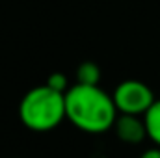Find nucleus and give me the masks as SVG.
<instances>
[{"mask_svg":"<svg viewBox=\"0 0 160 158\" xmlns=\"http://www.w3.org/2000/svg\"><path fill=\"white\" fill-rule=\"evenodd\" d=\"M77 84L82 86H99L101 82V69L93 62H82L77 67Z\"/></svg>","mask_w":160,"mask_h":158,"instance_id":"423d86ee","label":"nucleus"},{"mask_svg":"<svg viewBox=\"0 0 160 158\" xmlns=\"http://www.w3.org/2000/svg\"><path fill=\"white\" fill-rule=\"evenodd\" d=\"M114 132L121 141H125L128 145H136V143H142L143 140H149L145 119L142 116L119 114L114 123Z\"/></svg>","mask_w":160,"mask_h":158,"instance_id":"20e7f679","label":"nucleus"},{"mask_svg":"<svg viewBox=\"0 0 160 158\" xmlns=\"http://www.w3.org/2000/svg\"><path fill=\"white\" fill-rule=\"evenodd\" d=\"M145 119V126H147V136L149 140L160 147V99L155 101V104L149 108V112L143 116Z\"/></svg>","mask_w":160,"mask_h":158,"instance_id":"39448f33","label":"nucleus"},{"mask_svg":"<svg viewBox=\"0 0 160 158\" xmlns=\"http://www.w3.org/2000/svg\"><path fill=\"white\" fill-rule=\"evenodd\" d=\"M67 121L88 134H102L114 128L119 116L114 97L101 86L75 84L65 93Z\"/></svg>","mask_w":160,"mask_h":158,"instance_id":"f257e3e1","label":"nucleus"},{"mask_svg":"<svg viewBox=\"0 0 160 158\" xmlns=\"http://www.w3.org/2000/svg\"><path fill=\"white\" fill-rule=\"evenodd\" d=\"M140 158H160V147H157V145H155L153 149H147V151H143Z\"/></svg>","mask_w":160,"mask_h":158,"instance_id":"6e6552de","label":"nucleus"},{"mask_svg":"<svg viewBox=\"0 0 160 158\" xmlns=\"http://www.w3.org/2000/svg\"><path fill=\"white\" fill-rule=\"evenodd\" d=\"M112 97L119 114L142 116V117L149 112V108L157 101L153 89L140 80H123L116 86Z\"/></svg>","mask_w":160,"mask_h":158,"instance_id":"7ed1b4c3","label":"nucleus"},{"mask_svg":"<svg viewBox=\"0 0 160 158\" xmlns=\"http://www.w3.org/2000/svg\"><path fill=\"white\" fill-rule=\"evenodd\" d=\"M19 119L32 132H48L65 119V93L43 84L24 93L19 102Z\"/></svg>","mask_w":160,"mask_h":158,"instance_id":"f03ea898","label":"nucleus"},{"mask_svg":"<svg viewBox=\"0 0 160 158\" xmlns=\"http://www.w3.org/2000/svg\"><path fill=\"white\" fill-rule=\"evenodd\" d=\"M47 86H50L52 89H56V91H60V93H67V89L71 87L69 86V82H67V77L65 75H62V73H52L47 82H45Z\"/></svg>","mask_w":160,"mask_h":158,"instance_id":"0eeeda50","label":"nucleus"}]
</instances>
